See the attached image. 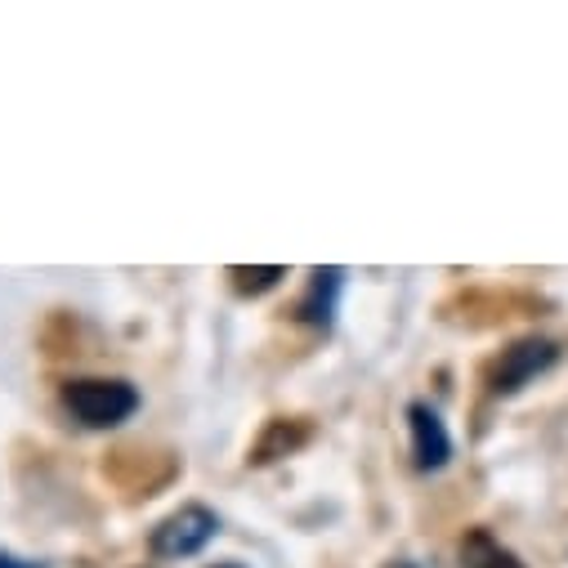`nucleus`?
<instances>
[{
	"instance_id": "f257e3e1",
	"label": "nucleus",
	"mask_w": 568,
	"mask_h": 568,
	"mask_svg": "<svg viewBox=\"0 0 568 568\" xmlns=\"http://www.w3.org/2000/svg\"><path fill=\"white\" fill-rule=\"evenodd\" d=\"M63 407L85 430H116L139 412V389L116 376H81L63 385Z\"/></svg>"
},
{
	"instance_id": "f03ea898",
	"label": "nucleus",
	"mask_w": 568,
	"mask_h": 568,
	"mask_svg": "<svg viewBox=\"0 0 568 568\" xmlns=\"http://www.w3.org/2000/svg\"><path fill=\"white\" fill-rule=\"evenodd\" d=\"M559 363V345L546 341V336H528V341H515L510 349H501L493 376H488V389L497 398H515L519 389H528L537 376H546L550 367Z\"/></svg>"
},
{
	"instance_id": "7ed1b4c3",
	"label": "nucleus",
	"mask_w": 568,
	"mask_h": 568,
	"mask_svg": "<svg viewBox=\"0 0 568 568\" xmlns=\"http://www.w3.org/2000/svg\"><path fill=\"white\" fill-rule=\"evenodd\" d=\"M215 532H220L215 510H206V506H180L175 515H166L153 528V541L149 546H153L158 559H193V555H202L215 541Z\"/></svg>"
},
{
	"instance_id": "20e7f679",
	"label": "nucleus",
	"mask_w": 568,
	"mask_h": 568,
	"mask_svg": "<svg viewBox=\"0 0 568 568\" xmlns=\"http://www.w3.org/2000/svg\"><path fill=\"white\" fill-rule=\"evenodd\" d=\"M407 435H412V466L420 475H435L453 462V435L430 403H407Z\"/></svg>"
},
{
	"instance_id": "39448f33",
	"label": "nucleus",
	"mask_w": 568,
	"mask_h": 568,
	"mask_svg": "<svg viewBox=\"0 0 568 568\" xmlns=\"http://www.w3.org/2000/svg\"><path fill=\"white\" fill-rule=\"evenodd\" d=\"M341 292H345V268H314L310 277V292L301 301V323L332 332L336 327V310H341Z\"/></svg>"
},
{
	"instance_id": "423d86ee",
	"label": "nucleus",
	"mask_w": 568,
	"mask_h": 568,
	"mask_svg": "<svg viewBox=\"0 0 568 568\" xmlns=\"http://www.w3.org/2000/svg\"><path fill=\"white\" fill-rule=\"evenodd\" d=\"M462 568H524V559L501 546L488 528H470L462 537Z\"/></svg>"
},
{
	"instance_id": "0eeeda50",
	"label": "nucleus",
	"mask_w": 568,
	"mask_h": 568,
	"mask_svg": "<svg viewBox=\"0 0 568 568\" xmlns=\"http://www.w3.org/2000/svg\"><path fill=\"white\" fill-rule=\"evenodd\" d=\"M229 277H233V287H237L242 296H264V292L277 287L282 277H287V268H282V264H260V268H242V264H233Z\"/></svg>"
},
{
	"instance_id": "6e6552de",
	"label": "nucleus",
	"mask_w": 568,
	"mask_h": 568,
	"mask_svg": "<svg viewBox=\"0 0 568 568\" xmlns=\"http://www.w3.org/2000/svg\"><path fill=\"white\" fill-rule=\"evenodd\" d=\"M0 568H45L37 559H19V555H0Z\"/></svg>"
},
{
	"instance_id": "1a4fd4ad",
	"label": "nucleus",
	"mask_w": 568,
	"mask_h": 568,
	"mask_svg": "<svg viewBox=\"0 0 568 568\" xmlns=\"http://www.w3.org/2000/svg\"><path fill=\"white\" fill-rule=\"evenodd\" d=\"M211 568H246V564H237V559H224V564H211Z\"/></svg>"
},
{
	"instance_id": "9d476101",
	"label": "nucleus",
	"mask_w": 568,
	"mask_h": 568,
	"mask_svg": "<svg viewBox=\"0 0 568 568\" xmlns=\"http://www.w3.org/2000/svg\"><path fill=\"white\" fill-rule=\"evenodd\" d=\"M389 568H416V564H407V559H394V564H389Z\"/></svg>"
}]
</instances>
